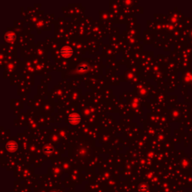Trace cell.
Wrapping results in <instances>:
<instances>
[{"label": "cell", "instance_id": "cell-1", "mask_svg": "<svg viewBox=\"0 0 192 192\" xmlns=\"http://www.w3.org/2000/svg\"><path fill=\"white\" fill-rule=\"evenodd\" d=\"M68 120L69 122H70V124H71L73 125H76L79 124L81 122V116L79 113H71V114L69 115Z\"/></svg>", "mask_w": 192, "mask_h": 192}, {"label": "cell", "instance_id": "cell-2", "mask_svg": "<svg viewBox=\"0 0 192 192\" xmlns=\"http://www.w3.org/2000/svg\"><path fill=\"white\" fill-rule=\"evenodd\" d=\"M74 53V51L71 47L68 46H65L60 50V54L64 58H70Z\"/></svg>", "mask_w": 192, "mask_h": 192}, {"label": "cell", "instance_id": "cell-3", "mask_svg": "<svg viewBox=\"0 0 192 192\" xmlns=\"http://www.w3.org/2000/svg\"><path fill=\"white\" fill-rule=\"evenodd\" d=\"M6 149L9 152H15L17 149V144L14 141H10L7 143Z\"/></svg>", "mask_w": 192, "mask_h": 192}, {"label": "cell", "instance_id": "cell-4", "mask_svg": "<svg viewBox=\"0 0 192 192\" xmlns=\"http://www.w3.org/2000/svg\"><path fill=\"white\" fill-rule=\"evenodd\" d=\"M5 41H9V42L13 41L15 39V35H14V33H13L11 32H7L5 35Z\"/></svg>", "mask_w": 192, "mask_h": 192}, {"label": "cell", "instance_id": "cell-5", "mask_svg": "<svg viewBox=\"0 0 192 192\" xmlns=\"http://www.w3.org/2000/svg\"><path fill=\"white\" fill-rule=\"evenodd\" d=\"M77 70L78 71H80V72H85V71L89 70V66L87 65L83 64V65H79L77 67Z\"/></svg>", "mask_w": 192, "mask_h": 192}, {"label": "cell", "instance_id": "cell-6", "mask_svg": "<svg viewBox=\"0 0 192 192\" xmlns=\"http://www.w3.org/2000/svg\"><path fill=\"white\" fill-rule=\"evenodd\" d=\"M44 150H45V152H46L50 153V152H53V148L50 145H47V146H46L44 147Z\"/></svg>", "mask_w": 192, "mask_h": 192}]
</instances>
